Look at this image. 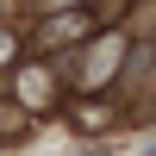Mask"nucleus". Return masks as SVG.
<instances>
[{"label": "nucleus", "instance_id": "f257e3e1", "mask_svg": "<svg viewBox=\"0 0 156 156\" xmlns=\"http://www.w3.org/2000/svg\"><path fill=\"white\" fill-rule=\"evenodd\" d=\"M0 131H25V119H19L12 106H0Z\"/></svg>", "mask_w": 156, "mask_h": 156}]
</instances>
